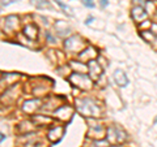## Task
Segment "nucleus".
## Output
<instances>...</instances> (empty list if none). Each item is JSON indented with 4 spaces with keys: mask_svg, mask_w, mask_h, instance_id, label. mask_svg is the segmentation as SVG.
<instances>
[{
    "mask_svg": "<svg viewBox=\"0 0 157 147\" xmlns=\"http://www.w3.org/2000/svg\"><path fill=\"white\" fill-rule=\"evenodd\" d=\"M77 108L82 115H85V116H96L98 113V111H100V108H98L94 103H93L92 100H89V99L80 100L77 103Z\"/></svg>",
    "mask_w": 157,
    "mask_h": 147,
    "instance_id": "f257e3e1",
    "label": "nucleus"
},
{
    "mask_svg": "<svg viewBox=\"0 0 157 147\" xmlns=\"http://www.w3.org/2000/svg\"><path fill=\"white\" fill-rule=\"evenodd\" d=\"M114 81L117 82L118 86H122V87H124V86L128 85V78H127V76L122 70H119V69H117L114 72Z\"/></svg>",
    "mask_w": 157,
    "mask_h": 147,
    "instance_id": "f03ea898",
    "label": "nucleus"
},
{
    "mask_svg": "<svg viewBox=\"0 0 157 147\" xmlns=\"http://www.w3.org/2000/svg\"><path fill=\"white\" fill-rule=\"evenodd\" d=\"M132 18L135 20V21H141V20H144L147 17V12L144 11V8L141 5H136L134 9H132Z\"/></svg>",
    "mask_w": 157,
    "mask_h": 147,
    "instance_id": "7ed1b4c3",
    "label": "nucleus"
},
{
    "mask_svg": "<svg viewBox=\"0 0 157 147\" xmlns=\"http://www.w3.org/2000/svg\"><path fill=\"white\" fill-rule=\"evenodd\" d=\"M88 68H89V72H90L92 77H96V78H97V77H100V76H101L102 69H101L100 64H97L94 60L89 61V64H88Z\"/></svg>",
    "mask_w": 157,
    "mask_h": 147,
    "instance_id": "20e7f679",
    "label": "nucleus"
},
{
    "mask_svg": "<svg viewBox=\"0 0 157 147\" xmlns=\"http://www.w3.org/2000/svg\"><path fill=\"white\" fill-rule=\"evenodd\" d=\"M36 5H37V8H42V7H48V8H51V4L48 3L47 0H45V2H41V0H37Z\"/></svg>",
    "mask_w": 157,
    "mask_h": 147,
    "instance_id": "39448f33",
    "label": "nucleus"
},
{
    "mask_svg": "<svg viewBox=\"0 0 157 147\" xmlns=\"http://www.w3.org/2000/svg\"><path fill=\"white\" fill-rule=\"evenodd\" d=\"M82 4H84L85 7L94 8V3H93V0H82Z\"/></svg>",
    "mask_w": 157,
    "mask_h": 147,
    "instance_id": "423d86ee",
    "label": "nucleus"
},
{
    "mask_svg": "<svg viewBox=\"0 0 157 147\" xmlns=\"http://www.w3.org/2000/svg\"><path fill=\"white\" fill-rule=\"evenodd\" d=\"M100 3H101L102 7H106L107 4H109V2H107V0H100Z\"/></svg>",
    "mask_w": 157,
    "mask_h": 147,
    "instance_id": "0eeeda50",
    "label": "nucleus"
},
{
    "mask_svg": "<svg viewBox=\"0 0 157 147\" xmlns=\"http://www.w3.org/2000/svg\"><path fill=\"white\" fill-rule=\"evenodd\" d=\"M92 20H93L92 16H90V17H88V18H86V21H85V25H89V23L92 22Z\"/></svg>",
    "mask_w": 157,
    "mask_h": 147,
    "instance_id": "6e6552de",
    "label": "nucleus"
}]
</instances>
